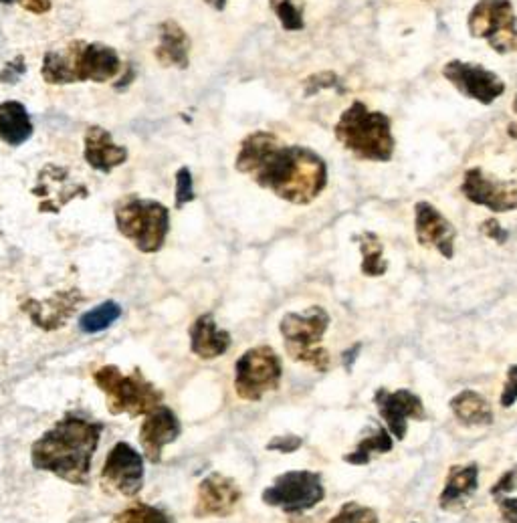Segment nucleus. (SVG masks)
Instances as JSON below:
<instances>
[{
	"label": "nucleus",
	"instance_id": "obj_7",
	"mask_svg": "<svg viewBox=\"0 0 517 523\" xmlns=\"http://www.w3.org/2000/svg\"><path fill=\"white\" fill-rule=\"evenodd\" d=\"M93 380L97 388L106 394L112 414H148L162 402V392L148 382L140 370L124 374L116 366H101L95 370Z\"/></svg>",
	"mask_w": 517,
	"mask_h": 523
},
{
	"label": "nucleus",
	"instance_id": "obj_2",
	"mask_svg": "<svg viewBox=\"0 0 517 523\" xmlns=\"http://www.w3.org/2000/svg\"><path fill=\"white\" fill-rule=\"evenodd\" d=\"M101 425L81 414H65L31 449L35 469L53 473L73 485H85L99 445Z\"/></svg>",
	"mask_w": 517,
	"mask_h": 523
},
{
	"label": "nucleus",
	"instance_id": "obj_13",
	"mask_svg": "<svg viewBox=\"0 0 517 523\" xmlns=\"http://www.w3.org/2000/svg\"><path fill=\"white\" fill-rule=\"evenodd\" d=\"M374 404L386 429L396 441L406 439L410 421H425L427 418V410L421 396L404 388L394 392H390L388 388H378L374 392Z\"/></svg>",
	"mask_w": 517,
	"mask_h": 523
},
{
	"label": "nucleus",
	"instance_id": "obj_19",
	"mask_svg": "<svg viewBox=\"0 0 517 523\" xmlns=\"http://www.w3.org/2000/svg\"><path fill=\"white\" fill-rule=\"evenodd\" d=\"M83 158L85 162L103 174L114 172L118 166L128 162V148L114 142L112 134L101 126H89L83 136Z\"/></svg>",
	"mask_w": 517,
	"mask_h": 523
},
{
	"label": "nucleus",
	"instance_id": "obj_41",
	"mask_svg": "<svg viewBox=\"0 0 517 523\" xmlns=\"http://www.w3.org/2000/svg\"><path fill=\"white\" fill-rule=\"evenodd\" d=\"M360 348H362V346H360V344H356V346H352L348 352H344V356H342V358H344V364H346V368H348V370L352 368L354 360L358 358V354H360Z\"/></svg>",
	"mask_w": 517,
	"mask_h": 523
},
{
	"label": "nucleus",
	"instance_id": "obj_35",
	"mask_svg": "<svg viewBox=\"0 0 517 523\" xmlns=\"http://www.w3.org/2000/svg\"><path fill=\"white\" fill-rule=\"evenodd\" d=\"M27 71V59L23 55H17L13 61L5 65V69L0 71V81L3 83H17Z\"/></svg>",
	"mask_w": 517,
	"mask_h": 523
},
{
	"label": "nucleus",
	"instance_id": "obj_18",
	"mask_svg": "<svg viewBox=\"0 0 517 523\" xmlns=\"http://www.w3.org/2000/svg\"><path fill=\"white\" fill-rule=\"evenodd\" d=\"M178 437H180V423L170 408L156 406L152 412H148L140 431V445L148 461L160 463L164 449L170 443H174Z\"/></svg>",
	"mask_w": 517,
	"mask_h": 523
},
{
	"label": "nucleus",
	"instance_id": "obj_4",
	"mask_svg": "<svg viewBox=\"0 0 517 523\" xmlns=\"http://www.w3.org/2000/svg\"><path fill=\"white\" fill-rule=\"evenodd\" d=\"M334 134L360 160L390 162L396 150L392 120L382 112H372L364 101H354L340 116Z\"/></svg>",
	"mask_w": 517,
	"mask_h": 523
},
{
	"label": "nucleus",
	"instance_id": "obj_22",
	"mask_svg": "<svg viewBox=\"0 0 517 523\" xmlns=\"http://www.w3.org/2000/svg\"><path fill=\"white\" fill-rule=\"evenodd\" d=\"M79 301H81V295L73 289V291L59 293V295H55L47 301L29 299V301L23 303V309L29 313L31 320L39 328L55 330V328L63 326V322L69 318L71 311H75Z\"/></svg>",
	"mask_w": 517,
	"mask_h": 523
},
{
	"label": "nucleus",
	"instance_id": "obj_31",
	"mask_svg": "<svg viewBox=\"0 0 517 523\" xmlns=\"http://www.w3.org/2000/svg\"><path fill=\"white\" fill-rule=\"evenodd\" d=\"M328 523H380V519L372 507L360 505L356 501H348Z\"/></svg>",
	"mask_w": 517,
	"mask_h": 523
},
{
	"label": "nucleus",
	"instance_id": "obj_24",
	"mask_svg": "<svg viewBox=\"0 0 517 523\" xmlns=\"http://www.w3.org/2000/svg\"><path fill=\"white\" fill-rule=\"evenodd\" d=\"M35 128L25 103L9 99L0 101V140L5 144L19 148L31 140Z\"/></svg>",
	"mask_w": 517,
	"mask_h": 523
},
{
	"label": "nucleus",
	"instance_id": "obj_6",
	"mask_svg": "<svg viewBox=\"0 0 517 523\" xmlns=\"http://www.w3.org/2000/svg\"><path fill=\"white\" fill-rule=\"evenodd\" d=\"M116 227L142 253H158L170 233V211L158 200L126 196L116 206Z\"/></svg>",
	"mask_w": 517,
	"mask_h": 523
},
{
	"label": "nucleus",
	"instance_id": "obj_9",
	"mask_svg": "<svg viewBox=\"0 0 517 523\" xmlns=\"http://www.w3.org/2000/svg\"><path fill=\"white\" fill-rule=\"evenodd\" d=\"M283 366L271 346L245 352L235 366V390L243 400H261L279 388Z\"/></svg>",
	"mask_w": 517,
	"mask_h": 523
},
{
	"label": "nucleus",
	"instance_id": "obj_3",
	"mask_svg": "<svg viewBox=\"0 0 517 523\" xmlns=\"http://www.w3.org/2000/svg\"><path fill=\"white\" fill-rule=\"evenodd\" d=\"M120 73L122 59L114 47L87 41H71L61 49H49L41 65V75L49 85L106 83Z\"/></svg>",
	"mask_w": 517,
	"mask_h": 523
},
{
	"label": "nucleus",
	"instance_id": "obj_5",
	"mask_svg": "<svg viewBox=\"0 0 517 523\" xmlns=\"http://www.w3.org/2000/svg\"><path fill=\"white\" fill-rule=\"evenodd\" d=\"M330 328V313L312 305L301 313H287L279 324L281 338L285 342L287 354L301 364L312 366L320 372L330 370V354L322 346V340Z\"/></svg>",
	"mask_w": 517,
	"mask_h": 523
},
{
	"label": "nucleus",
	"instance_id": "obj_44",
	"mask_svg": "<svg viewBox=\"0 0 517 523\" xmlns=\"http://www.w3.org/2000/svg\"><path fill=\"white\" fill-rule=\"evenodd\" d=\"M3 5H13V3H19V0H0Z\"/></svg>",
	"mask_w": 517,
	"mask_h": 523
},
{
	"label": "nucleus",
	"instance_id": "obj_16",
	"mask_svg": "<svg viewBox=\"0 0 517 523\" xmlns=\"http://www.w3.org/2000/svg\"><path fill=\"white\" fill-rule=\"evenodd\" d=\"M415 233L421 247L439 251L445 259L455 257L457 229L449 219L427 200L415 204Z\"/></svg>",
	"mask_w": 517,
	"mask_h": 523
},
{
	"label": "nucleus",
	"instance_id": "obj_23",
	"mask_svg": "<svg viewBox=\"0 0 517 523\" xmlns=\"http://www.w3.org/2000/svg\"><path fill=\"white\" fill-rule=\"evenodd\" d=\"M479 489V467L475 463L469 465H453L447 473L443 493L439 497V505L445 511L459 509L469 497Z\"/></svg>",
	"mask_w": 517,
	"mask_h": 523
},
{
	"label": "nucleus",
	"instance_id": "obj_33",
	"mask_svg": "<svg viewBox=\"0 0 517 523\" xmlns=\"http://www.w3.org/2000/svg\"><path fill=\"white\" fill-rule=\"evenodd\" d=\"M338 83H340V79L332 71L312 75V77L305 79V95H316L322 89H334V87H338Z\"/></svg>",
	"mask_w": 517,
	"mask_h": 523
},
{
	"label": "nucleus",
	"instance_id": "obj_29",
	"mask_svg": "<svg viewBox=\"0 0 517 523\" xmlns=\"http://www.w3.org/2000/svg\"><path fill=\"white\" fill-rule=\"evenodd\" d=\"M112 523H172V521L162 509L150 507L146 503H138L118 513Z\"/></svg>",
	"mask_w": 517,
	"mask_h": 523
},
{
	"label": "nucleus",
	"instance_id": "obj_17",
	"mask_svg": "<svg viewBox=\"0 0 517 523\" xmlns=\"http://www.w3.org/2000/svg\"><path fill=\"white\" fill-rule=\"evenodd\" d=\"M241 501L239 485L225 475H209L196 493L194 515L196 517H225L235 511Z\"/></svg>",
	"mask_w": 517,
	"mask_h": 523
},
{
	"label": "nucleus",
	"instance_id": "obj_11",
	"mask_svg": "<svg viewBox=\"0 0 517 523\" xmlns=\"http://www.w3.org/2000/svg\"><path fill=\"white\" fill-rule=\"evenodd\" d=\"M461 192L469 202L483 206L491 213L517 211V184L495 178L479 166L465 170Z\"/></svg>",
	"mask_w": 517,
	"mask_h": 523
},
{
	"label": "nucleus",
	"instance_id": "obj_27",
	"mask_svg": "<svg viewBox=\"0 0 517 523\" xmlns=\"http://www.w3.org/2000/svg\"><path fill=\"white\" fill-rule=\"evenodd\" d=\"M362 253V273L366 277H382L388 271V263L384 259V245L374 233H362L356 237Z\"/></svg>",
	"mask_w": 517,
	"mask_h": 523
},
{
	"label": "nucleus",
	"instance_id": "obj_14",
	"mask_svg": "<svg viewBox=\"0 0 517 523\" xmlns=\"http://www.w3.org/2000/svg\"><path fill=\"white\" fill-rule=\"evenodd\" d=\"M33 194L39 198L41 213H59L71 200L87 198L89 190L83 182L75 180L65 166L49 162L41 168Z\"/></svg>",
	"mask_w": 517,
	"mask_h": 523
},
{
	"label": "nucleus",
	"instance_id": "obj_21",
	"mask_svg": "<svg viewBox=\"0 0 517 523\" xmlns=\"http://www.w3.org/2000/svg\"><path fill=\"white\" fill-rule=\"evenodd\" d=\"M231 342V334L219 330L211 313H204V316L196 318V322L190 326V348L202 360L223 356L231 348Z\"/></svg>",
	"mask_w": 517,
	"mask_h": 523
},
{
	"label": "nucleus",
	"instance_id": "obj_37",
	"mask_svg": "<svg viewBox=\"0 0 517 523\" xmlns=\"http://www.w3.org/2000/svg\"><path fill=\"white\" fill-rule=\"evenodd\" d=\"M301 445H303V441H301L299 437H295V435H285V437L273 439V441L267 445V449H269V451H281V453H293V451L301 449Z\"/></svg>",
	"mask_w": 517,
	"mask_h": 523
},
{
	"label": "nucleus",
	"instance_id": "obj_28",
	"mask_svg": "<svg viewBox=\"0 0 517 523\" xmlns=\"http://www.w3.org/2000/svg\"><path fill=\"white\" fill-rule=\"evenodd\" d=\"M120 316H122V307L116 301H106V303L93 307L91 311L83 313L79 320V328L85 334H97V332L108 330Z\"/></svg>",
	"mask_w": 517,
	"mask_h": 523
},
{
	"label": "nucleus",
	"instance_id": "obj_34",
	"mask_svg": "<svg viewBox=\"0 0 517 523\" xmlns=\"http://www.w3.org/2000/svg\"><path fill=\"white\" fill-rule=\"evenodd\" d=\"M517 402V366H511L507 370V378H505V386L501 390V396H499V404L503 408H509Z\"/></svg>",
	"mask_w": 517,
	"mask_h": 523
},
{
	"label": "nucleus",
	"instance_id": "obj_20",
	"mask_svg": "<svg viewBox=\"0 0 517 523\" xmlns=\"http://www.w3.org/2000/svg\"><path fill=\"white\" fill-rule=\"evenodd\" d=\"M154 57L162 67H174V69L188 67L190 37L174 19H166L158 25V47L154 49Z\"/></svg>",
	"mask_w": 517,
	"mask_h": 523
},
{
	"label": "nucleus",
	"instance_id": "obj_36",
	"mask_svg": "<svg viewBox=\"0 0 517 523\" xmlns=\"http://www.w3.org/2000/svg\"><path fill=\"white\" fill-rule=\"evenodd\" d=\"M481 233L485 235V237H489L491 241H495L497 245H503V243H507V239H509V233L499 225V221H495V219H487L483 225H481Z\"/></svg>",
	"mask_w": 517,
	"mask_h": 523
},
{
	"label": "nucleus",
	"instance_id": "obj_39",
	"mask_svg": "<svg viewBox=\"0 0 517 523\" xmlns=\"http://www.w3.org/2000/svg\"><path fill=\"white\" fill-rule=\"evenodd\" d=\"M515 487V471H507L493 487H491V495L497 499V497H503L505 493H511Z\"/></svg>",
	"mask_w": 517,
	"mask_h": 523
},
{
	"label": "nucleus",
	"instance_id": "obj_43",
	"mask_svg": "<svg viewBox=\"0 0 517 523\" xmlns=\"http://www.w3.org/2000/svg\"><path fill=\"white\" fill-rule=\"evenodd\" d=\"M206 3H209L215 11H225V7H227L229 0H206Z\"/></svg>",
	"mask_w": 517,
	"mask_h": 523
},
{
	"label": "nucleus",
	"instance_id": "obj_1",
	"mask_svg": "<svg viewBox=\"0 0 517 523\" xmlns=\"http://www.w3.org/2000/svg\"><path fill=\"white\" fill-rule=\"evenodd\" d=\"M235 168L291 204L314 202L328 186V164L320 154L299 144H285L265 130L241 142Z\"/></svg>",
	"mask_w": 517,
	"mask_h": 523
},
{
	"label": "nucleus",
	"instance_id": "obj_12",
	"mask_svg": "<svg viewBox=\"0 0 517 523\" xmlns=\"http://www.w3.org/2000/svg\"><path fill=\"white\" fill-rule=\"evenodd\" d=\"M443 75L461 95L479 101L481 106H491L505 93V81L479 63L453 59L443 67Z\"/></svg>",
	"mask_w": 517,
	"mask_h": 523
},
{
	"label": "nucleus",
	"instance_id": "obj_42",
	"mask_svg": "<svg viewBox=\"0 0 517 523\" xmlns=\"http://www.w3.org/2000/svg\"><path fill=\"white\" fill-rule=\"evenodd\" d=\"M513 112L517 114V95L513 97ZM507 136H509L511 140H517V122H511V124L507 126Z\"/></svg>",
	"mask_w": 517,
	"mask_h": 523
},
{
	"label": "nucleus",
	"instance_id": "obj_8",
	"mask_svg": "<svg viewBox=\"0 0 517 523\" xmlns=\"http://www.w3.org/2000/svg\"><path fill=\"white\" fill-rule=\"evenodd\" d=\"M467 29L499 55L517 51V15L511 0H477L467 17Z\"/></svg>",
	"mask_w": 517,
	"mask_h": 523
},
{
	"label": "nucleus",
	"instance_id": "obj_30",
	"mask_svg": "<svg viewBox=\"0 0 517 523\" xmlns=\"http://www.w3.org/2000/svg\"><path fill=\"white\" fill-rule=\"evenodd\" d=\"M271 11L277 15L281 27L289 33L303 31L305 21L301 9L295 5V0H269Z\"/></svg>",
	"mask_w": 517,
	"mask_h": 523
},
{
	"label": "nucleus",
	"instance_id": "obj_40",
	"mask_svg": "<svg viewBox=\"0 0 517 523\" xmlns=\"http://www.w3.org/2000/svg\"><path fill=\"white\" fill-rule=\"evenodd\" d=\"M19 5L33 15H45L51 11V0H19Z\"/></svg>",
	"mask_w": 517,
	"mask_h": 523
},
{
	"label": "nucleus",
	"instance_id": "obj_25",
	"mask_svg": "<svg viewBox=\"0 0 517 523\" xmlns=\"http://www.w3.org/2000/svg\"><path fill=\"white\" fill-rule=\"evenodd\" d=\"M449 408L463 427H491L495 421L489 400L475 390H461L449 400Z\"/></svg>",
	"mask_w": 517,
	"mask_h": 523
},
{
	"label": "nucleus",
	"instance_id": "obj_10",
	"mask_svg": "<svg viewBox=\"0 0 517 523\" xmlns=\"http://www.w3.org/2000/svg\"><path fill=\"white\" fill-rule=\"evenodd\" d=\"M326 497V487L320 473L289 471L279 475L271 487L263 491V501L279 507L285 513H303L314 509Z\"/></svg>",
	"mask_w": 517,
	"mask_h": 523
},
{
	"label": "nucleus",
	"instance_id": "obj_32",
	"mask_svg": "<svg viewBox=\"0 0 517 523\" xmlns=\"http://www.w3.org/2000/svg\"><path fill=\"white\" fill-rule=\"evenodd\" d=\"M194 198H196V192H194L192 172L188 166H182L176 172V208H182L184 204L192 202Z\"/></svg>",
	"mask_w": 517,
	"mask_h": 523
},
{
	"label": "nucleus",
	"instance_id": "obj_26",
	"mask_svg": "<svg viewBox=\"0 0 517 523\" xmlns=\"http://www.w3.org/2000/svg\"><path fill=\"white\" fill-rule=\"evenodd\" d=\"M394 449V441L388 429L374 427L368 437H364L352 453L344 457L348 465H368L374 455H384Z\"/></svg>",
	"mask_w": 517,
	"mask_h": 523
},
{
	"label": "nucleus",
	"instance_id": "obj_15",
	"mask_svg": "<svg viewBox=\"0 0 517 523\" xmlns=\"http://www.w3.org/2000/svg\"><path fill=\"white\" fill-rule=\"evenodd\" d=\"M101 481L108 489L134 497L144 487L142 455L128 443H118L101 469Z\"/></svg>",
	"mask_w": 517,
	"mask_h": 523
},
{
	"label": "nucleus",
	"instance_id": "obj_38",
	"mask_svg": "<svg viewBox=\"0 0 517 523\" xmlns=\"http://www.w3.org/2000/svg\"><path fill=\"white\" fill-rule=\"evenodd\" d=\"M497 507L505 523H517V497H497Z\"/></svg>",
	"mask_w": 517,
	"mask_h": 523
}]
</instances>
